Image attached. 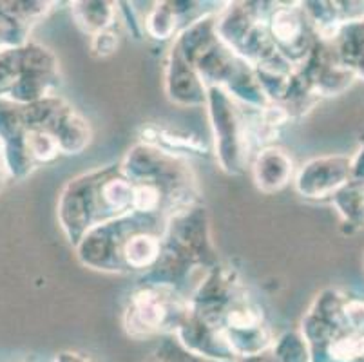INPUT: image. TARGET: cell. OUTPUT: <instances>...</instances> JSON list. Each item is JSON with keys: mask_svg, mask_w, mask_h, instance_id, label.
<instances>
[{"mask_svg": "<svg viewBox=\"0 0 364 362\" xmlns=\"http://www.w3.org/2000/svg\"><path fill=\"white\" fill-rule=\"evenodd\" d=\"M158 254H160V245L156 238H151V235H134L125 247L127 263L136 268L151 265Z\"/></svg>", "mask_w": 364, "mask_h": 362, "instance_id": "obj_2", "label": "cell"}, {"mask_svg": "<svg viewBox=\"0 0 364 362\" xmlns=\"http://www.w3.org/2000/svg\"><path fill=\"white\" fill-rule=\"evenodd\" d=\"M346 31H350V36L344 38V44L341 48L343 65L352 73H364V22L363 20L348 22Z\"/></svg>", "mask_w": 364, "mask_h": 362, "instance_id": "obj_1", "label": "cell"}, {"mask_svg": "<svg viewBox=\"0 0 364 362\" xmlns=\"http://www.w3.org/2000/svg\"><path fill=\"white\" fill-rule=\"evenodd\" d=\"M352 174L355 178V181H364V152L360 154L359 161L352 165Z\"/></svg>", "mask_w": 364, "mask_h": 362, "instance_id": "obj_3", "label": "cell"}]
</instances>
